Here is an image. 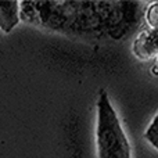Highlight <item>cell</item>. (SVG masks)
<instances>
[{
    "mask_svg": "<svg viewBox=\"0 0 158 158\" xmlns=\"http://www.w3.org/2000/svg\"><path fill=\"white\" fill-rule=\"evenodd\" d=\"M96 144L98 158H132L129 140L106 90L98 93Z\"/></svg>",
    "mask_w": 158,
    "mask_h": 158,
    "instance_id": "obj_1",
    "label": "cell"
},
{
    "mask_svg": "<svg viewBox=\"0 0 158 158\" xmlns=\"http://www.w3.org/2000/svg\"><path fill=\"white\" fill-rule=\"evenodd\" d=\"M144 139L153 146L156 150H158V111L156 117L153 118L151 123L144 132Z\"/></svg>",
    "mask_w": 158,
    "mask_h": 158,
    "instance_id": "obj_4",
    "label": "cell"
},
{
    "mask_svg": "<svg viewBox=\"0 0 158 158\" xmlns=\"http://www.w3.org/2000/svg\"><path fill=\"white\" fill-rule=\"evenodd\" d=\"M157 60H158V57H157Z\"/></svg>",
    "mask_w": 158,
    "mask_h": 158,
    "instance_id": "obj_6",
    "label": "cell"
},
{
    "mask_svg": "<svg viewBox=\"0 0 158 158\" xmlns=\"http://www.w3.org/2000/svg\"><path fill=\"white\" fill-rule=\"evenodd\" d=\"M132 50L137 58L144 61L158 57V28L140 32L135 39Z\"/></svg>",
    "mask_w": 158,
    "mask_h": 158,
    "instance_id": "obj_2",
    "label": "cell"
},
{
    "mask_svg": "<svg viewBox=\"0 0 158 158\" xmlns=\"http://www.w3.org/2000/svg\"><path fill=\"white\" fill-rule=\"evenodd\" d=\"M146 21L150 28H158V2H153L146 10Z\"/></svg>",
    "mask_w": 158,
    "mask_h": 158,
    "instance_id": "obj_5",
    "label": "cell"
},
{
    "mask_svg": "<svg viewBox=\"0 0 158 158\" xmlns=\"http://www.w3.org/2000/svg\"><path fill=\"white\" fill-rule=\"evenodd\" d=\"M19 22V2L0 0V31L8 33Z\"/></svg>",
    "mask_w": 158,
    "mask_h": 158,
    "instance_id": "obj_3",
    "label": "cell"
}]
</instances>
